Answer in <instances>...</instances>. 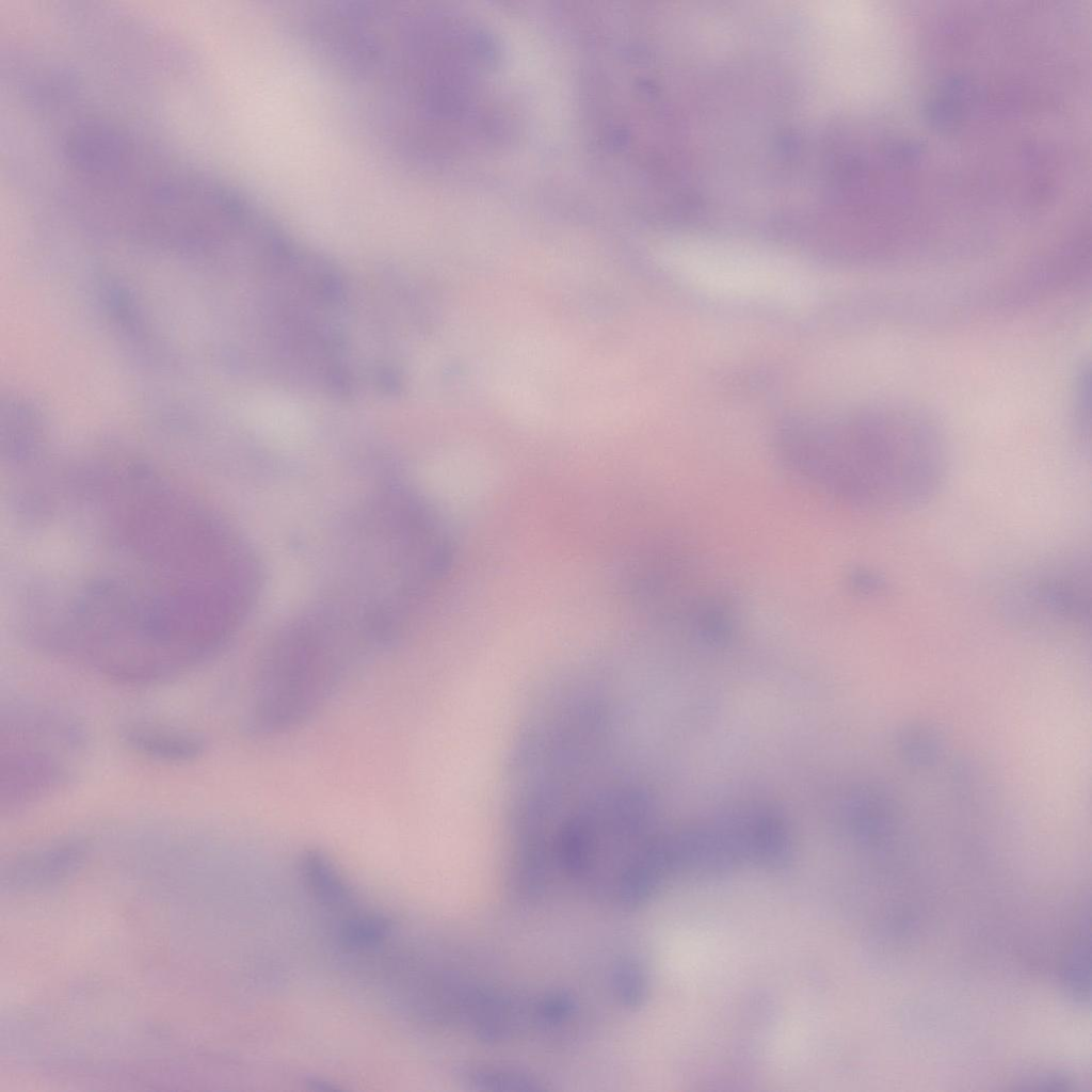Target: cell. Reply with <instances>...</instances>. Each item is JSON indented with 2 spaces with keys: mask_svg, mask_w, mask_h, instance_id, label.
I'll return each instance as SVG.
<instances>
[{
  "mask_svg": "<svg viewBox=\"0 0 1092 1092\" xmlns=\"http://www.w3.org/2000/svg\"><path fill=\"white\" fill-rule=\"evenodd\" d=\"M998 609L1013 624L1033 630L1081 629L1091 619V564L1083 553H1056L1010 576Z\"/></svg>",
  "mask_w": 1092,
  "mask_h": 1092,
  "instance_id": "cell-3",
  "label": "cell"
},
{
  "mask_svg": "<svg viewBox=\"0 0 1092 1092\" xmlns=\"http://www.w3.org/2000/svg\"><path fill=\"white\" fill-rule=\"evenodd\" d=\"M299 871L305 886L320 903L340 908L352 902L350 886L322 851H305L299 862Z\"/></svg>",
  "mask_w": 1092,
  "mask_h": 1092,
  "instance_id": "cell-5",
  "label": "cell"
},
{
  "mask_svg": "<svg viewBox=\"0 0 1092 1092\" xmlns=\"http://www.w3.org/2000/svg\"><path fill=\"white\" fill-rule=\"evenodd\" d=\"M808 472L848 502L884 513L912 511L935 496L945 478L943 437L921 412L901 405L813 424L805 443Z\"/></svg>",
  "mask_w": 1092,
  "mask_h": 1092,
  "instance_id": "cell-1",
  "label": "cell"
},
{
  "mask_svg": "<svg viewBox=\"0 0 1092 1092\" xmlns=\"http://www.w3.org/2000/svg\"><path fill=\"white\" fill-rule=\"evenodd\" d=\"M83 746L80 732L57 716L17 711L2 720L1 812L12 814L62 789L70 759Z\"/></svg>",
  "mask_w": 1092,
  "mask_h": 1092,
  "instance_id": "cell-2",
  "label": "cell"
},
{
  "mask_svg": "<svg viewBox=\"0 0 1092 1092\" xmlns=\"http://www.w3.org/2000/svg\"><path fill=\"white\" fill-rule=\"evenodd\" d=\"M1062 976L1066 987L1080 999L1090 994V938L1089 917L1082 918L1062 963Z\"/></svg>",
  "mask_w": 1092,
  "mask_h": 1092,
  "instance_id": "cell-6",
  "label": "cell"
},
{
  "mask_svg": "<svg viewBox=\"0 0 1092 1092\" xmlns=\"http://www.w3.org/2000/svg\"><path fill=\"white\" fill-rule=\"evenodd\" d=\"M389 930L390 922L385 917L357 914L343 920L339 934L343 946L363 949L379 945L385 940Z\"/></svg>",
  "mask_w": 1092,
  "mask_h": 1092,
  "instance_id": "cell-7",
  "label": "cell"
},
{
  "mask_svg": "<svg viewBox=\"0 0 1092 1092\" xmlns=\"http://www.w3.org/2000/svg\"><path fill=\"white\" fill-rule=\"evenodd\" d=\"M121 738L134 753L171 764L195 761L207 750L199 734L151 723H130L122 729Z\"/></svg>",
  "mask_w": 1092,
  "mask_h": 1092,
  "instance_id": "cell-4",
  "label": "cell"
}]
</instances>
